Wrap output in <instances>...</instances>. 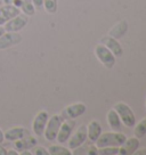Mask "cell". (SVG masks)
<instances>
[{"instance_id":"obj_14","label":"cell","mask_w":146,"mask_h":155,"mask_svg":"<svg viewBox=\"0 0 146 155\" xmlns=\"http://www.w3.org/2000/svg\"><path fill=\"white\" fill-rule=\"evenodd\" d=\"M5 135V140L8 141H16L18 139H22L23 137L30 135L28 129H25L23 127H15V128H10L8 130L4 132Z\"/></svg>"},{"instance_id":"obj_12","label":"cell","mask_w":146,"mask_h":155,"mask_svg":"<svg viewBox=\"0 0 146 155\" xmlns=\"http://www.w3.org/2000/svg\"><path fill=\"white\" fill-rule=\"evenodd\" d=\"M101 42H102L115 57H121L122 56V54H123L122 47L115 38H112V37H110V35H106V37H103V38L101 39Z\"/></svg>"},{"instance_id":"obj_18","label":"cell","mask_w":146,"mask_h":155,"mask_svg":"<svg viewBox=\"0 0 146 155\" xmlns=\"http://www.w3.org/2000/svg\"><path fill=\"white\" fill-rule=\"evenodd\" d=\"M127 30H128V24H127V22L126 21H121V22L117 23L112 29L110 30L108 35L112 37V38H115V39L121 38V37H123V35L126 34Z\"/></svg>"},{"instance_id":"obj_7","label":"cell","mask_w":146,"mask_h":155,"mask_svg":"<svg viewBox=\"0 0 146 155\" xmlns=\"http://www.w3.org/2000/svg\"><path fill=\"white\" fill-rule=\"evenodd\" d=\"M49 114L46 111H40L37 115L34 116L32 122V131L35 136H44V131L46 128V124L48 122Z\"/></svg>"},{"instance_id":"obj_11","label":"cell","mask_w":146,"mask_h":155,"mask_svg":"<svg viewBox=\"0 0 146 155\" xmlns=\"http://www.w3.org/2000/svg\"><path fill=\"white\" fill-rule=\"evenodd\" d=\"M21 13V9L14 5H4L0 7V25H4Z\"/></svg>"},{"instance_id":"obj_23","label":"cell","mask_w":146,"mask_h":155,"mask_svg":"<svg viewBox=\"0 0 146 155\" xmlns=\"http://www.w3.org/2000/svg\"><path fill=\"white\" fill-rule=\"evenodd\" d=\"M98 154H101V155H115V154H119V147H115V146L101 147V148H98Z\"/></svg>"},{"instance_id":"obj_25","label":"cell","mask_w":146,"mask_h":155,"mask_svg":"<svg viewBox=\"0 0 146 155\" xmlns=\"http://www.w3.org/2000/svg\"><path fill=\"white\" fill-rule=\"evenodd\" d=\"M32 4L35 9H41L44 7V0H32Z\"/></svg>"},{"instance_id":"obj_6","label":"cell","mask_w":146,"mask_h":155,"mask_svg":"<svg viewBox=\"0 0 146 155\" xmlns=\"http://www.w3.org/2000/svg\"><path fill=\"white\" fill-rule=\"evenodd\" d=\"M29 23V18L25 14H18L17 16H15L14 18H12L8 21L5 25L4 29L7 32H20L21 30H23Z\"/></svg>"},{"instance_id":"obj_27","label":"cell","mask_w":146,"mask_h":155,"mask_svg":"<svg viewBox=\"0 0 146 155\" xmlns=\"http://www.w3.org/2000/svg\"><path fill=\"white\" fill-rule=\"evenodd\" d=\"M134 154L136 155H146V148H141V150H138L137 148L136 150H135V153Z\"/></svg>"},{"instance_id":"obj_1","label":"cell","mask_w":146,"mask_h":155,"mask_svg":"<svg viewBox=\"0 0 146 155\" xmlns=\"http://www.w3.org/2000/svg\"><path fill=\"white\" fill-rule=\"evenodd\" d=\"M127 139V136L122 134L120 131H112V132H105V134H101L98 137V139L95 141L96 147L101 148V147H107V146H115L119 147L120 145L123 144V141Z\"/></svg>"},{"instance_id":"obj_31","label":"cell","mask_w":146,"mask_h":155,"mask_svg":"<svg viewBox=\"0 0 146 155\" xmlns=\"http://www.w3.org/2000/svg\"><path fill=\"white\" fill-rule=\"evenodd\" d=\"M0 145H1V144H0ZM6 154H7V150H6L4 147L0 146V155H6Z\"/></svg>"},{"instance_id":"obj_3","label":"cell","mask_w":146,"mask_h":155,"mask_svg":"<svg viewBox=\"0 0 146 155\" xmlns=\"http://www.w3.org/2000/svg\"><path fill=\"white\" fill-rule=\"evenodd\" d=\"M95 55L97 59L106 68H112L115 65V56L103 44H98L95 47Z\"/></svg>"},{"instance_id":"obj_9","label":"cell","mask_w":146,"mask_h":155,"mask_svg":"<svg viewBox=\"0 0 146 155\" xmlns=\"http://www.w3.org/2000/svg\"><path fill=\"white\" fill-rule=\"evenodd\" d=\"M86 140H87V128H86V126L79 127L78 130L68 138V148L75 150L82 145Z\"/></svg>"},{"instance_id":"obj_33","label":"cell","mask_w":146,"mask_h":155,"mask_svg":"<svg viewBox=\"0 0 146 155\" xmlns=\"http://www.w3.org/2000/svg\"><path fill=\"white\" fill-rule=\"evenodd\" d=\"M6 31H5V29H4V26H1V25H0V35H2Z\"/></svg>"},{"instance_id":"obj_15","label":"cell","mask_w":146,"mask_h":155,"mask_svg":"<svg viewBox=\"0 0 146 155\" xmlns=\"http://www.w3.org/2000/svg\"><path fill=\"white\" fill-rule=\"evenodd\" d=\"M37 143H38V140L34 137L29 135L26 136V137H23L22 139L14 141V145H15V148L21 152V150H32L34 146H37Z\"/></svg>"},{"instance_id":"obj_2","label":"cell","mask_w":146,"mask_h":155,"mask_svg":"<svg viewBox=\"0 0 146 155\" xmlns=\"http://www.w3.org/2000/svg\"><path fill=\"white\" fill-rule=\"evenodd\" d=\"M113 110L117 112L120 120H121V123H123L126 127L128 128H132V127L136 124V117H135V114L130 107L127 105L126 103L123 102H119L117 103Z\"/></svg>"},{"instance_id":"obj_10","label":"cell","mask_w":146,"mask_h":155,"mask_svg":"<svg viewBox=\"0 0 146 155\" xmlns=\"http://www.w3.org/2000/svg\"><path fill=\"white\" fill-rule=\"evenodd\" d=\"M75 127L74 120H65V122H62V124L59 127L58 134L56 137V140L59 144H64L68 140V138L72 135V131Z\"/></svg>"},{"instance_id":"obj_30","label":"cell","mask_w":146,"mask_h":155,"mask_svg":"<svg viewBox=\"0 0 146 155\" xmlns=\"http://www.w3.org/2000/svg\"><path fill=\"white\" fill-rule=\"evenodd\" d=\"M7 154L8 155H18L20 153L17 152V150H7Z\"/></svg>"},{"instance_id":"obj_16","label":"cell","mask_w":146,"mask_h":155,"mask_svg":"<svg viewBox=\"0 0 146 155\" xmlns=\"http://www.w3.org/2000/svg\"><path fill=\"white\" fill-rule=\"evenodd\" d=\"M87 128V138H89V140L91 143H95V141L98 139V137L102 134V127L98 123V121L96 120H93L88 123Z\"/></svg>"},{"instance_id":"obj_5","label":"cell","mask_w":146,"mask_h":155,"mask_svg":"<svg viewBox=\"0 0 146 155\" xmlns=\"http://www.w3.org/2000/svg\"><path fill=\"white\" fill-rule=\"evenodd\" d=\"M87 107L83 103H75L72 104L70 106L65 107L63 111L61 112V117L63 119V121L65 120H74L79 116H81L86 112Z\"/></svg>"},{"instance_id":"obj_26","label":"cell","mask_w":146,"mask_h":155,"mask_svg":"<svg viewBox=\"0 0 146 155\" xmlns=\"http://www.w3.org/2000/svg\"><path fill=\"white\" fill-rule=\"evenodd\" d=\"M87 154H93V155H98V148L96 147V146H91L90 148H89V150L87 152Z\"/></svg>"},{"instance_id":"obj_17","label":"cell","mask_w":146,"mask_h":155,"mask_svg":"<svg viewBox=\"0 0 146 155\" xmlns=\"http://www.w3.org/2000/svg\"><path fill=\"white\" fill-rule=\"evenodd\" d=\"M107 123L113 131H121V120L114 110L107 112Z\"/></svg>"},{"instance_id":"obj_19","label":"cell","mask_w":146,"mask_h":155,"mask_svg":"<svg viewBox=\"0 0 146 155\" xmlns=\"http://www.w3.org/2000/svg\"><path fill=\"white\" fill-rule=\"evenodd\" d=\"M134 128V135L137 138H141L146 135V117L141 119V121L138 122L137 124H135Z\"/></svg>"},{"instance_id":"obj_21","label":"cell","mask_w":146,"mask_h":155,"mask_svg":"<svg viewBox=\"0 0 146 155\" xmlns=\"http://www.w3.org/2000/svg\"><path fill=\"white\" fill-rule=\"evenodd\" d=\"M20 9L26 16H32L35 13V8L32 4V0H22V5H21Z\"/></svg>"},{"instance_id":"obj_24","label":"cell","mask_w":146,"mask_h":155,"mask_svg":"<svg viewBox=\"0 0 146 155\" xmlns=\"http://www.w3.org/2000/svg\"><path fill=\"white\" fill-rule=\"evenodd\" d=\"M32 154L34 155H48V150L47 148H45L42 146H38V147H35L34 146V150L32 152Z\"/></svg>"},{"instance_id":"obj_29","label":"cell","mask_w":146,"mask_h":155,"mask_svg":"<svg viewBox=\"0 0 146 155\" xmlns=\"http://www.w3.org/2000/svg\"><path fill=\"white\" fill-rule=\"evenodd\" d=\"M5 141V135H4V131L0 129V144H2Z\"/></svg>"},{"instance_id":"obj_8","label":"cell","mask_w":146,"mask_h":155,"mask_svg":"<svg viewBox=\"0 0 146 155\" xmlns=\"http://www.w3.org/2000/svg\"><path fill=\"white\" fill-rule=\"evenodd\" d=\"M22 35L18 32H7L0 35V50L14 47L22 41Z\"/></svg>"},{"instance_id":"obj_13","label":"cell","mask_w":146,"mask_h":155,"mask_svg":"<svg viewBox=\"0 0 146 155\" xmlns=\"http://www.w3.org/2000/svg\"><path fill=\"white\" fill-rule=\"evenodd\" d=\"M139 146V138L130 137L123 141L122 145L119 146V154L120 155H131Z\"/></svg>"},{"instance_id":"obj_28","label":"cell","mask_w":146,"mask_h":155,"mask_svg":"<svg viewBox=\"0 0 146 155\" xmlns=\"http://www.w3.org/2000/svg\"><path fill=\"white\" fill-rule=\"evenodd\" d=\"M20 154L21 155H32V152L29 150H21Z\"/></svg>"},{"instance_id":"obj_32","label":"cell","mask_w":146,"mask_h":155,"mask_svg":"<svg viewBox=\"0 0 146 155\" xmlns=\"http://www.w3.org/2000/svg\"><path fill=\"white\" fill-rule=\"evenodd\" d=\"M15 0H4V4L5 5H13Z\"/></svg>"},{"instance_id":"obj_22","label":"cell","mask_w":146,"mask_h":155,"mask_svg":"<svg viewBox=\"0 0 146 155\" xmlns=\"http://www.w3.org/2000/svg\"><path fill=\"white\" fill-rule=\"evenodd\" d=\"M58 7V0H44V8L48 14H55Z\"/></svg>"},{"instance_id":"obj_20","label":"cell","mask_w":146,"mask_h":155,"mask_svg":"<svg viewBox=\"0 0 146 155\" xmlns=\"http://www.w3.org/2000/svg\"><path fill=\"white\" fill-rule=\"evenodd\" d=\"M48 153L50 155H71L70 148H66L64 146L59 145H51L48 148Z\"/></svg>"},{"instance_id":"obj_4","label":"cell","mask_w":146,"mask_h":155,"mask_svg":"<svg viewBox=\"0 0 146 155\" xmlns=\"http://www.w3.org/2000/svg\"><path fill=\"white\" fill-rule=\"evenodd\" d=\"M62 122H63V119L61 117V115H53L51 117H49L44 131V136L47 140H56V137H57Z\"/></svg>"}]
</instances>
